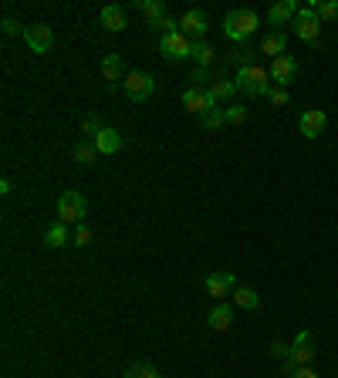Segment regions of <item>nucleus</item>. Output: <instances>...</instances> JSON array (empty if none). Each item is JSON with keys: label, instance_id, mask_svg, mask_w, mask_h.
I'll return each mask as SVG.
<instances>
[{"label": "nucleus", "instance_id": "obj_1", "mask_svg": "<svg viewBox=\"0 0 338 378\" xmlns=\"http://www.w3.org/2000/svg\"><path fill=\"white\" fill-rule=\"evenodd\" d=\"M237 91H244V95H251V98H267L271 95V68H260V64H251V68H240L237 71Z\"/></svg>", "mask_w": 338, "mask_h": 378}, {"label": "nucleus", "instance_id": "obj_2", "mask_svg": "<svg viewBox=\"0 0 338 378\" xmlns=\"http://www.w3.org/2000/svg\"><path fill=\"white\" fill-rule=\"evenodd\" d=\"M257 27H260L257 10H230V14L223 17V34H227L230 41H237V44L247 41Z\"/></svg>", "mask_w": 338, "mask_h": 378}, {"label": "nucleus", "instance_id": "obj_3", "mask_svg": "<svg viewBox=\"0 0 338 378\" xmlns=\"http://www.w3.org/2000/svg\"><path fill=\"white\" fill-rule=\"evenodd\" d=\"M84 210H88V203H84L82 193L65 189V193H61V200H58V223L78 226V223H84Z\"/></svg>", "mask_w": 338, "mask_h": 378}, {"label": "nucleus", "instance_id": "obj_4", "mask_svg": "<svg viewBox=\"0 0 338 378\" xmlns=\"http://www.w3.org/2000/svg\"><path fill=\"white\" fill-rule=\"evenodd\" d=\"M315 362V344H311V331H297L295 344H291V358L284 362V375L291 378L297 368L311 365Z\"/></svg>", "mask_w": 338, "mask_h": 378}, {"label": "nucleus", "instance_id": "obj_5", "mask_svg": "<svg viewBox=\"0 0 338 378\" xmlns=\"http://www.w3.org/2000/svg\"><path fill=\"white\" fill-rule=\"evenodd\" d=\"M295 34H297V38H301L304 44H318V38H322V21H318V14H315V3L297 10V17H295Z\"/></svg>", "mask_w": 338, "mask_h": 378}, {"label": "nucleus", "instance_id": "obj_6", "mask_svg": "<svg viewBox=\"0 0 338 378\" xmlns=\"http://www.w3.org/2000/svg\"><path fill=\"white\" fill-rule=\"evenodd\" d=\"M159 54H163L166 61H183V58H193V41H190L183 31L166 34V38H159Z\"/></svg>", "mask_w": 338, "mask_h": 378}, {"label": "nucleus", "instance_id": "obj_7", "mask_svg": "<svg viewBox=\"0 0 338 378\" xmlns=\"http://www.w3.org/2000/svg\"><path fill=\"white\" fill-rule=\"evenodd\" d=\"M122 88H126V95L132 102H146V98L156 91V78H153L149 71H128V78Z\"/></svg>", "mask_w": 338, "mask_h": 378}, {"label": "nucleus", "instance_id": "obj_8", "mask_svg": "<svg viewBox=\"0 0 338 378\" xmlns=\"http://www.w3.org/2000/svg\"><path fill=\"white\" fill-rule=\"evenodd\" d=\"M183 108L193 112V115H207V112L216 108V98H213L207 88H193V84H190V88L183 91Z\"/></svg>", "mask_w": 338, "mask_h": 378}, {"label": "nucleus", "instance_id": "obj_9", "mask_svg": "<svg viewBox=\"0 0 338 378\" xmlns=\"http://www.w3.org/2000/svg\"><path fill=\"white\" fill-rule=\"evenodd\" d=\"M203 284H207L210 297H216V300H223V297H230L234 291H237V277H234L230 270H213Z\"/></svg>", "mask_w": 338, "mask_h": 378}, {"label": "nucleus", "instance_id": "obj_10", "mask_svg": "<svg viewBox=\"0 0 338 378\" xmlns=\"http://www.w3.org/2000/svg\"><path fill=\"white\" fill-rule=\"evenodd\" d=\"M24 44H27L34 54H47L51 44H54V34H51L47 24H31V27H24Z\"/></svg>", "mask_w": 338, "mask_h": 378}, {"label": "nucleus", "instance_id": "obj_11", "mask_svg": "<svg viewBox=\"0 0 338 378\" xmlns=\"http://www.w3.org/2000/svg\"><path fill=\"white\" fill-rule=\"evenodd\" d=\"M295 75H297V61L291 54H281V58L271 61V82L278 84V88H288V84L295 82Z\"/></svg>", "mask_w": 338, "mask_h": 378}, {"label": "nucleus", "instance_id": "obj_12", "mask_svg": "<svg viewBox=\"0 0 338 378\" xmlns=\"http://www.w3.org/2000/svg\"><path fill=\"white\" fill-rule=\"evenodd\" d=\"M98 24H102L105 31H112V34L126 31V27H128L126 7H122V3H105V7H102V14H98Z\"/></svg>", "mask_w": 338, "mask_h": 378}, {"label": "nucleus", "instance_id": "obj_13", "mask_svg": "<svg viewBox=\"0 0 338 378\" xmlns=\"http://www.w3.org/2000/svg\"><path fill=\"white\" fill-rule=\"evenodd\" d=\"M328 126V115L322 112V108H308V112H301V119H297V128H301V135L304 139H318L322 132Z\"/></svg>", "mask_w": 338, "mask_h": 378}, {"label": "nucleus", "instance_id": "obj_14", "mask_svg": "<svg viewBox=\"0 0 338 378\" xmlns=\"http://www.w3.org/2000/svg\"><path fill=\"white\" fill-rule=\"evenodd\" d=\"M207 14L203 10H186L183 17H179V31L186 34V38H203L207 34Z\"/></svg>", "mask_w": 338, "mask_h": 378}, {"label": "nucleus", "instance_id": "obj_15", "mask_svg": "<svg viewBox=\"0 0 338 378\" xmlns=\"http://www.w3.org/2000/svg\"><path fill=\"white\" fill-rule=\"evenodd\" d=\"M91 142H95L98 156H115V152L122 149V135H119L115 128H109V126L102 128V132H98V135H95Z\"/></svg>", "mask_w": 338, "mask_h": 378}, {"label": "nucleus", "instance_id": "obj_16", "mask_svg": "<svg viewBox=\"0 0 338 378\" xmlns=\"http://www.w3.org/2000/svg\"><path fill=\"white\" fill-rule=\"evenodd\" d=\"M207 324H210L213 331H227V328L234 324V307H230L227 300H220L210 314H207Z\"/></svg>", "mask_w": 338, "mask_h": 378}, {"label": "nucleus", "instance_id": "obj_17", "mask_svg": "<svg viewBox=\"0 0 338 378\" xmlns=\"http://www.w3.org/2000/svg\"><path fill=\"white\" fill-rule=\"evenodd\" d=\"M44 244L54 247V250H58V247H68V244H71V226H68V223H51V226L44 230Z\"/></svg>", "mask_w": 338, "mask_h": 378}, {"label": "nucleus", "instance_id": "obj_18", "mask_svg": "<svg viewBox=\"0 0 338 378\" xmlns=\"http://www.w3.org/2000/svg\"><path fill=\"white\" fill-rule=\"evenodd\" d=\"M297 10H301V7H297L295 0H281V3H274V7L267 10V21H271V24H288V21L297 17Z\"/></svg>", "mask_w": 338, "mask_h": 378}, {"label": "nucleus", "instance_id": "obj_19", "mask_svg": "<svg viewBox=\"0 0 338 378\" xmlns=\"http://www.w3.org/2000/svg\"><path fill=\"white\" fill-rule=\"evenodd\" d=\"M284 51H288V34H284V31L267 34V38H264V44H260V54H267L271 61H274V58H281Z\"/></svg>", "mask_w": 338, "mask_h": 378}, {"label": "nucleus", "instance_id": "obj_20", "mask_svg": "<svg viewBox=\"0 0 338 378\" xmlns=\"http://www.w3.org/2000/svg\"><path fill=\"white\" fill-rule=\"evenodd\" d=\"M122 75H126V61L119 54H105L102 58V78L105 82H119Z\"/></svg>", "mask_w": 338, "mask_h": 378}, {"label": "nucleus", "instance_id": "obj_21", "mask_svg": "<svg viewBox=\"0 0 338 378\" xmlns=\"http://www.w3.org/2000/svg\"><path fill=\"white\" fill-rule=\"evenodd\" d=\"M71 159H75V163H82V166H91V163L98 159L95 142H84V139H78V142L71 145Z\"/></svg>", "mask_w": 338, "mask_h": 378}, {"label": "nucleus", "instance_id": "obj_22", "mask_svg": "<svg viewBox=\"0 0 338 378\" xmlns=\"http://www.w3.org/2000/svg\"><path fill=\"white\" fill-rule=\"evenodd\" d=\"M230 297H234V304H237V307H244V311H257V307H260V297H257L254 287H237Z\"/></svg>", "mask_w": 338, "mask_h": 378}, {"label": "nucleus", "instance_id": "obj_23", "mask_svg": "<svg viewBox=\"0 0 338 378\" xmlns=\"http://www.w3.org/2000/svg\"><path fill=\"white\" fill-rule=\"evenodd\" d=\"M126 378H163V375H159V368L149 365V362H132L126 368Z\"/></svg>", "mask_w": 338, "mask_h": 378}, {"label": "nucleus", "instance_id": "obj_24", "mask_svg": "<svg viewBox=\"0 0 338 378\" xmlns=\"http://www.w3.org/2000/svg\"><path fill=\"white\" fill-rule=\"evenodd\" d=\"M207 91H210L216 102H223V98H234V95H237V82L220 78V82H210V88H207Z\"/></svg>", "mask_w": 338, "mask_h": 378}, {"label": "nucleus", "instance_id": "obj_25", "mask_svg": "<svg viewBox=\"0 0 338 378\" xmlns=\"http://www.w3.org/2000/svg\"><path fill=\"white\" fill-rule=\"evenodd\" d=\"M200 126L207 128V132H220V128L227 126V112L223 108H213L207 115H200Z\"/></svg>", "mask_w": 338, "mask_h": 378}, {"label": "nucleus", "instance_id": "obj_26", "mask_svg": "<svg viewBox=\"0 0 338 378\" xmlns=\"http://www.w3.org/2000/svg\"><path fill=\"white\" fill-rule=\"evenodd\" d=\"M139 10H142L149 21H159V17H166V3H163V0H139Z\"/></svg>", "mask_w": 338, "mask_h": 378}, {"label": "nucleus", "instance_id": "obj_27", "mask_svg": "<svg viewBox=\"0 0 338 378\" xmlns=\"http://www.w3.org/2000/svg\"><path fill=\"white\" fill-rule=\"evenodd\" d=\"M213 54H216V51H213V44H203V41L193 44V58H196V64H200V68H210Z\"/></svg>", "mask_w": 338, "mask_h": 378}, {"label": "nucleus", "instance_id": "obj_28", "mask_svg": "<svg viewBox=\"0 0 338 378\" xmlns=\"http://www.w3.org/2000/svg\"><path fill=\"white\" fill-rule=\"evenodd\" d=\"M149 27H153L159 38H166V34H176V31H179V21H172V17H159V21H153Z\"/></svg>", "mask_w": 338, "mask_h": 378}, {"label": "nucleus", "instance_id": "obj_29", "mask_svg": "<svg viewBox=\"0 0 338 378\" xmlns=\"http://www.w3.org/2000/svg\"><path fill=\"white\" fill-rule=\"evenodd\" d=\"M315 14H318V21H338V0L315 3Z\"/></svg>", "mask_w": 338, "mask_h": 378}, {"label": "nucleus", "instance_id": "obj_30", "mask_svg": "<svg viewBox=\"0 0 338 378\" xmlns=\"http://www.w3.org/2000/svg\"><path fill=\"white\" fill-rule=\"evenodd\" d=\"M223 112H227V126L247 122V108H244V105H230V108H223Z\"/></svg>", "mask_w": 338, "mask_h": 378}, {"label": "nucleus", "instance_id": "obj_31", "mask_svg": "<svg viewBox=\"0 0 338 378\" xmlns=\"http://www.w3.org/2000/svg\"><path fill=\"white\" fill-rule=\"evenodd\" d=\"M71 244H75V247H88V244H91V230H88L84 223H78V226H75V233H71Z\"/></svg>", "mask_w": 338, "mask_h": 378}, {"label": "nucleus", "instance_id": "obj_32", "mask_svg": "<svg viewBox=\"0 0 338 378\" xmlns=\"http://www.w3.org/2000/svg\"><path fill=\"white\" fill-rule=\"evenodd\" d=\"M257 54H260V51H247V47H244V51H237V54H234V64H237V71H240V68H251Z\"/></svg>", "mask_w": 338, "mask_h": 378}, {"label": "nucleus", "instance_id": "obj_33", "mask_svg": "<svg viewBox=\"0 0 338 378\" xmlns=\"http://www.w3.org/2000/svg\"><path fill=\"white\" fill-rule=\"evenodd\" d=\"M82 128H84V135H91V139H95V135H98V132H102V122H98V115H84V122H82Z\"/></svg>", "mask_w": 338, "mask_h": 378}, {"label": "nucleus", "instance_id": "obj_34", "mask_svg": "<svg viewBox=\"0 0 338 378\" xmlns=\"http://www.w3.org/2000/svg\"><path fill=\"white\" fill-rule=\"evenodd\" d=\"M288 98H291V95H288V88H278V84H274V88H271V95H267V102H271V105H288Z\"/></svg>", "mask_w": 338, "mask_h": 378}, {"label": "nucleus", "instance_id": "obj_35", "mask_svg": "<svg viewBox=\"0 0 338 378\" xmlns=\"http://www.w3.org/2000/svg\"><path fill=\"white\" fill-rule=\"evenodd\" d=\"M0 27H3V34H21V38H24V27H21L14 17H3V24H0Z\"/></svg>", "mask_w": 338, "mask_h": 378}, {"label": "nucleus", "instance_id": "obj_36", "mask_svg": "<svg viewBox=\"0 0 338 378\" xmlns=\"http://www.w3.org/2000/svg\"><path fill=\"white\" fill-rule=\"evenodd\" d=\"M274 358H284V362H288V358H291V348H288L284 341H274Z\"/></svg>", "mask_w": 338, "mask_h": 378}, {"label": "nucleus", "instance_id": "obj_37", "mask_svg": "<svg viewBox=\"0 0 338 378\" xmlns=\"http://www.w3.org/2000/svg\"><path fill=\"white\" fill-rule=\"evenodd\" d=\"M291 378H318V372H315L311 365H304V368H297V372H295Z\"/></svg>", "mask_w": 338, "mask_h": 378}]
</instances>
